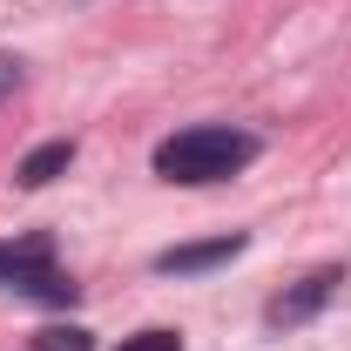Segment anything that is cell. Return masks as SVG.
Returning a JSON list of instances; mask_svg holds the SVG:
<instances>
[{
	"mask_svg": "<svg viewBox=\"0 0 351 351\" xmlns=\"http://www.w3.org/2000/svg\"><path fill=\"white\" fill-rule=\"evenodd\" d=\"M257 162V135L230 129V122H196V129H176L169 142H156V176L162 182H223V176L250 169Z\"/></svg>",
	"mask_w": 351,
	"mask_h": 351,
	"instance_id": "6da1fadb",
	"label": "cell"
},
{
	"mask_svg": "<svg viewBox=\"0 0 351 351\" xmlns=\"http://www.w3.org/2000/svg\"><path fill=\"white\" fill-rule=\"evenodd\" d=\"M0 284L7 291H21V298H41V304H75V277H61L54 270V237H14V243H0Z\"/></svg>",
	"mask_w": 351,
	"mask_h": 351,
	"instance_id": "7a4b0ae2",
	"label": "cell"
},
{
	"mask_svg": "<svg viewBox=\"0 0 351 351\" xmlns=\"http://www.w3.org/2000/svg\"><path fill=\"white\" fill-rule=\"evenodd\" d=\"M338 284H345V270H311L304 284H291L284 298H270L263 317H270L277 331H291V324H304V317H317V311L331 304V298H338Z\"/></svg>",
	"mask_w": 351,
	"mask_h": 351,
	"instance_id": "3957f363",
	"label": "cell"
},
{
	"mask_svg": "<svg viewBox=\"0 0 351 351\" xmlns=\"http://www.w3.org/2000/svg\"><path fill=\"white\" fill-rule=\"evenodd\" d=\"M243 230H230V237H210V243H176V250H162L156 257V270L162 277H189V270H217V263H230V257H243Z\"/></svg>",
	"mask_w": 351,
	"mask_h": 351,
	"instance_id": "277c9868",
	"label": "cell"
},
{
	"mask_svg": "<svg viewBox=\"0 0 351 351\" xmlns=\"http://www.w3.org/2000/svg\"><path fill=\"white\" fill-rule=\"evenodd\" d=\"M68 162H75V142H68V135H61V142H41L34 156H21L14 182H21V189H47V182H54V176L68 169Z\"/></svg>",
	"mask_w": 351,
	"mask_h": 351,
	"instance_id": "5b68a950",
	"label": "cell"
},
{
	"mask_svg": "<svg viewBox=\"0 0 351 351\" xmlns=\"http://www.w3.org/2000/svg\"><path fill=\"white\" fill-rule=\"evenodd\" d=\"M27 351H95V338H88L82 324H47V331L27 338Z\"/></svg>",
	"mask_w": 351,
	"mask_h": 351,
	"instance_id": "8992f818",
	"label": "cell"
},
{
	"mask_svg": "<svg viewBox=\"0 0 351 351\" xmlns=\"http://www.w3.org/2000/svg\"><path fill=\"white\" fill-rule=\"evenodd\" d=\"M122 351H182V338L176 331H135V338H122Z\"/></svg>",
	"mask_w": 351,
	"mask_h": 351,
	"instance_id": "52a82bcc",
	"label": "cell"
},
{
	"mask_svg": "<svg viewBox=\"0 0 351 351\" xmlns=\"http://www.w3.org/2000/svg\"><path fill=\"white\" fill-rule=\"evenodd\" d=\"M14 88H21V61H14V54H0V101H7Z\"/></svg>",
	"mask_w": 351,
	"mask_h": 351,
	"instance_id": "ba28073f",
	"label": "cell"
}]
</instances>
